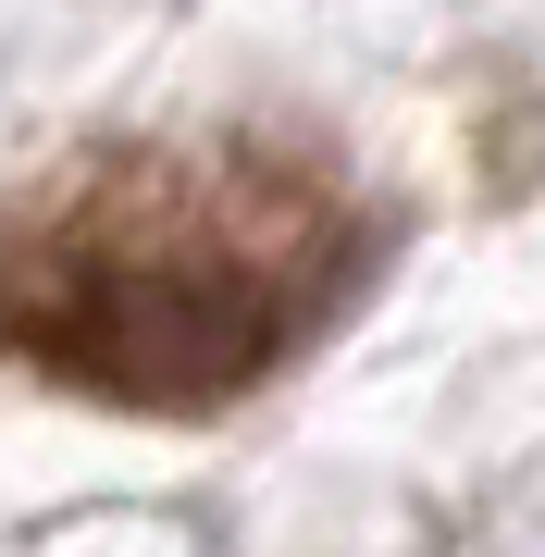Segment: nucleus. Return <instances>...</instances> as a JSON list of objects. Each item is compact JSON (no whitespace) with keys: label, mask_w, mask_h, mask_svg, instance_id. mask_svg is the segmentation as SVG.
I'll return each instance as SVG.
<instances>
[{"label":"nucleus","mask_w":545,"mask_h":557,"mask_svg":"<svg viewBox=\"0 0 545 557\" xmlns=\"http://www.w3.org/2000/svg\"><path fill=\"white\" fill-rule=\"evenodd\" d=\"M335 211L261 174H124L0 248V347L124 409H211L310 335L335 285Z\"/></svg>","instance_id":"obj_1"}]
</instances>
